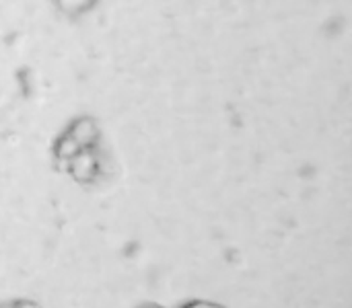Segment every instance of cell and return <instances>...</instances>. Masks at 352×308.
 <instances>
[{
	"label": "cell",
	"instance_id": "cell-1",
	"mask_svg": "<svg viewBox=\"0 0 352 308\" xmlns=\"http://www.w3.org/2000/svg\"><path fill=\"white\" fill-rule=\"evenodd\" d=\"M72 173H74V177H76V179H80V181L91 179V175L95 173V161H93L89 154H80V156H76V158H74V163H72Z\"/></svg>",
	"mask_w": 352,
	"mask_h": 308
},
{
	"label": "cell",
	"instance_id": "cell-2",
	"mask_svg": "<svg viewBox=\"0 0 352 308\" xmlns=\"http://www.w3.org/2000/svg\"><path fill=\"white\" fill-rule=\"evenodd\" d=\"M182 308H227V307H223V305H219V303H210V300H192V303L184 305Z\"/></svg>",
	"mask_w": 352,
	"mask_h": 308
},
{
	"label": "cell",
	"instance_id": "cell-3",
	"mask_svg": "<svg viewBox=\"0 0 352 308\" xmlns=\"http://www.w3.org/2000/svg\"><path fill=\"white\" fill-rule=\"evenodd\" d=\"M0 308H23L21 303H4V305H0Z\"/></svg>",
	"mask_w": 352,
	"mask_h": 308
},
{
	"label": "cell",
	"instance_id": "cell-4",
	"mask_svg": "<svg viewBox=\"0 0 352 308\" xmlns=\"http://www.w3.org/2000/svg\"><path fill=\"white\" fill-rule=\"evenodd\" d=\"M138 308H165V307H161V305H155V303H146V305H140Z\"/></svg>",
	"mask_w": 352,
	"mask_h": 308
}]
</instances>
